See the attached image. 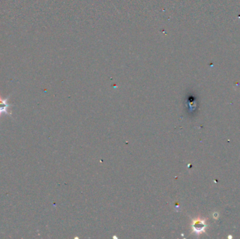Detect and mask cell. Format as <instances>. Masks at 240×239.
Segmentation results:
<instances>
[{
	"instance_id": "1",
	"label": "cell",
	"mask_w": 240,
	"mask_h": 239,
	"mask_svg": "<svg viewBox=\"0 0 240 239\" xmlns=\"http://www.w3.org/2000/svg\"><path fill=\"white\" fill-rule=\"evenodd\" d=\"M10 105L7 103V99L3 98L0 96V116L2 115V114H9L8 110Z\"/></svg>"
}]
</instances>
